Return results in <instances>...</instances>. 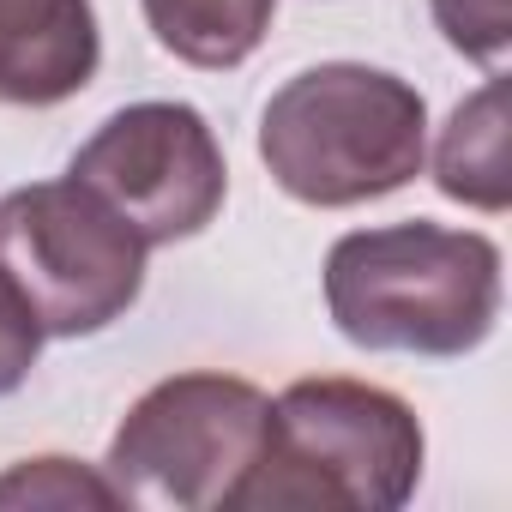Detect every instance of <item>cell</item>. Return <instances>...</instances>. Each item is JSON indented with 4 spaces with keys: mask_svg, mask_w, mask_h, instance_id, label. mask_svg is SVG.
<instances>
[{
    "mask_svg": "<svg viewBox=\"0 0 512 512\" xmlns=\"http://www.w3.org/2000/svg\"><path fill=\"white\" fill-rule=\"evenodd\" d=\"M326 314L356 350L470 356L500 320V247L428 217L350 229L326 253Z\"/></svg>",
    "mask_w": 512,
    "mask_h": 512,
    "instance_id": "obj_1",
    "label": "cell"
},
{
    "mask_svg": "<svg viewBox=\"0 0 512 512\" xmlns=\"http://www.w3.org/2000/svg\"><path fill=\"white\" fill-rule=\"evenodd\" d=\"M422 422L416 410L368 380L320 374L272 398L266 446L235 488L229 512L266 506H338V512H398L422 482Z\"/></svg>",
    "mask_w": 512,
    "mask_h": 512,
    "instance_id": "obj_2",
    "label": "cell"
},
{
    "mask_svg": "<svg viewBox=\"0 0 512 512\" xmlns=\"http://www.w3.org/2000/svg\"><path fill=\"white\" fill-rule=\"evenodd\" d=\"M260 163L320 211L410 187L428 163V103L410 79L368 61H320L284 79L260 115Z\"/></svg>",
    "mask_w": 512,
    "mask_h": 512,
    "instance_id": "obj_3",
    "label": "cell"
},
{
    "mask_svg": "<svg viewBox=\"0 0 512 512\" xmlns=\"http://www.w3.org/2000/svg\"><path fill=\"white\" fill-rule=\"evenodd\" d=\"M272 398L241 374H169L115 428L103 476L121 506L217 512L266 446Z\"/></svg>",
    "mask_w": 512,
    "mask_h": 512,
    "instance_id": "obj_4",
    "label": "cell"
},
{
    "mask_svg": "<svg viewBox=\"0 0 512 512\" xmlns=\"http://www.w3.org/2000/svg\"><path fill=\"white\" fill-rule=\"evenodd\" d=\"M145 241L73 175L0 199V266L31 302L43 338H97L145 290Z\"/></svg>",
    "mask_w": 512,
    "mask_h": 512,
    "instance_id": "obj_5",
    "label": "cell"
},
{
    "mask_svg": "<svg viewBox=\"0 0 512 512\" xmlns=\"http://www.w3.org/2000/svg\"><path fill=\"white\" fill-rule=\"evenodd\" d=\"M145 247L193 241L229 199V163L211 121L193 103H127L67 163Z\"/></svg>",
    "mask_w": 512,
    "mask_h": 512,
    "instance_id": "obj_6",
    "label": "cell"
},
{
    "mask_svg": "<svg viewBox=\"0 0 512 512\" xmlns=\"http://www.w3.org/2000/svg\"><path fill=\"white\" fill-rule=\"evenodd\" d=\"M97 61L91 0H0V103L55 109L97 79Z\"/></svg>",
    "mask_w": 512,
    "mask_h": 512,
    "instance_id": "obj_7",
    "label": "cell"
},
{
    "mask_svg": "<svg viewBox=\"0 0 512 512\" xmlns=\"http://www.w3.org/2000/svg\"><path fill=\"white\" fill-rule=\"evenodd\" d=\"M434 187L458 205L476 211H506L512 205V175H506V85L488 79L476 97L452 109L434 145Z\"/></svg>",
    "mask_w": 512,
    "mask_h": 512,
    "instance_id": "obj_8",
    "label": "cell"
},
{
    "mask_svg": "<svg viewBox=\"0 0 512 512\" xmlns=\"http://www.w3.org/2000/svg\"><path fill=\"white\" fill-rule=\"evenodd\" d=\"M139 7L157 49L205 73L241 67L278 19V0H139Z\"/></svg>",
    "mask_w": 512,
    "mask_h": 512,
    "instance_id": "obj_9",
    "label": "cell"
},
{
    "mask_svg": "<svg viewBox=\"0 0 512 512\" xmlns=\"http://www.w3.org/2000/svg\"><path fill=\"white\" fill-rule=\"evenodd\" d=\"M0 506H121L103 470H79L73 458H25L0 476Z\"/></svg>",
    "mask_w": 512,
    "mask_h": 512,
    "instance_id": "obj_10",
    "label": "cell"
},
{
    "mask_svg": "<svg viewBox=\"0 0 512 512\" xmlns=\"http://www.w3.org/2000/svg\"><path fill=\"white\" fill-rule=\"evenodd\" d=\"M434 31L476 67L500 73L512 49V0H428Z\"/></svg>",
    "mask_w": 512,
    "mask_h": 512,
    "instance_id": "obj_11",
    "label": "cell"
},
{
    "mask_svg": "<svg viewBox=\"0 0 512 512\" xmlns=\"http://www.w3.org/2000/svg\"><path fill=\"white\" fill-rule=\"evenodd\" d=\"M37 356H43V326L19 296V284L7 278V266H0V398H13L31 380Z\"/></svg>",
    "mask_w": 512,
    "mask_h": 512,
    "instance_id": "obj_12",
    "label": "cell"
}]
</instances>
